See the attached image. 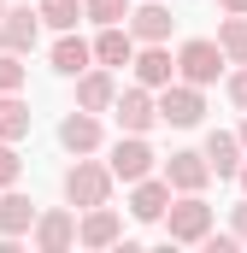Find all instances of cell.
Wrapping results in <instances>:
<instances>
[{
  "mask_svg": "<svg viewBox=\"0 0 247 253\" xmlns=\"http://www.w3.org/2000/svg\"><path fill=\"white\" fill-rule=\"evenodd\" d=\"M0 12H6V0H0Z\"/></svg>",
  "mask_w": 247,
  "mask_h": 253,
  "instance_id": "cell-32",
  "label": "cell"
},
{
  "mask_svg": "<svg viewBox=\"0 0 247 253\" xmlns=\"http://www.w3.org/2000/svg\"><path fill=\"white\" fill-rule=\"evenodd\" d=\"M59 141H65V153H94V147L106 141V129H100V112H82V106H77V112L59 124Z\"/></svg>",
  "mask_w": 247,
  "mask_h": 253,
  "instance_id": "cell-15",
  "label": "cell"
},
{
  "mask_svg": "<svg viewBox=\"0 0 247 253\" xmlns=\"http://www.w3.org/2000/svg\"><path fill=\"white\" fill-rule=\"evenodd\" d=\"M106 171H112V183H141V177H153V147H147V135H118Z\"/></svg>",
  "mask_w": 247,
  "mask_h": 253,
  "instance_id": "cell-5",
  "label": "cell"
},
{
  "mask_svg": "<svg viewBox=\"0 0 247 253\" xmlns=\"http://www.w3.org/2000/svg\"><path fill=\"white\" fill-rule=\"evenodd\" d=\"M236 183H242V194H247V159H242V171H236Z\"/></svg>",
  "mask_w": 247,
  "mask_h": 253,
  "instance_id": "cell-30",
  "label": "cell"
},
{
  "mask_svg": "<svg viewBox=\"0 0 247 253\" xmlns=\"http://www.w3.org/2000/svg\"><path fill=\"white\" fill-rule=\"evenodd\" d=\"M124 30H129L135 42H165V36H171V6H159V0H147V6H129Z\"/></svg>",
  "mask_w": 247,
  "mask_h": 253,
  "instance_id": "cell-16",
  "label": "cell"
},
{
  "mask_svg": "<svg viewBox=\"0 0 247 253\" xmlns=\"http://www.w3.org/2000/svg\"><path fill=\"white\" fill-rule=\"evenodd\" d=\"M200 153H206V165H212V177H218V183H230V177L242 171V153H247V147L236 141V129H212Z\"/></svg>",
  "mask_w": 247,
  "mask_h": 253,
  "instance_id": "cell-14",
  "label": "cell"
},
{
  "mask_svg": "<svg viewBox=\"0 0 247 253\" xmlns=\"http://www.w3.org/2000/svg\"><path fill=\"white\" fill-rule=\"evenodd\" d=\"M112 94H118V77H112L106 65L77 71V106H82V112H106V106H112Z\"/></svg>",
  "mask_w": 247,
  "mask_h": 253,
  "instance_id": "cell-13",
  "label": "cell"
},
{
  "mask_svg": "<svg viewBox=\"0 0 247 253\" xmlns=\"http://www.w3.org/2000/svg\"><path fill=\"white\" fill-rule=\"evenodd\" d=\"M18 171H24L18 147H12V141H0V189H18Z\"/></svg>",
  "mask_w": 247,
  "mask_h": 253,
  "instance_id": "cell-25",
  "label": "cell"
},
{
  "mask_svg": "<svg viewBox=\"0 0 247 253\" xmlns=\"http://www.w3.org/2000/svg\"><path fill=\"white\" fill-rule=\"evenodd\" d=\"M88 47H94V65L118 71V65H129V53H135V36H129L124 24H100V36H94Z\"/></svg>",
  "mask_w": 247,
  "mask_h": 253,
  "instance_id": "cell-17",
  "label": "cell"
},
{
  "mask_svg": "<svg viewBox=\"0 0 247 253\" xmlns=\"http://www.w3.org/2000/svg\"><path fill=\"white\" fill-rule=\"evenodd\" d=\"M218 6H224V12H247V0H218Z\"/></svg>",
  "mask_w": 247,
  "mask_h": 253,
  "instance_id": "cell-29",
  "label": "cell"
},
{
  "mask_svg": "<svg viewBox=\"0 0 247 253\" xmlns=\"http://www.w3.org/2000/svg\"><path fill=\"white\" fill-rule=\"evenodd\" d=\"M230 100L247 112V65H236V71H230Z\"/></svg>",
  "mask_w": 247,
  "mask_h": 253,
  "instance_id": "cell-26",
  "label": "cell"
},
{
  "mask_svg": "<svg viewBox=\"0 0 247 253\" xmlns=\"http://www.w3.org/2000/svg\"><path fill=\"white\" fill-rule=\"evenodd\" d=\"M165 183H171V194H200L206 183H212V165H206V153L177 147V153L165 159Z\"/></svg>",
  "mask_w": 247,
  "mask_h": 253,
  "instance_id": "cell-9",
  "label": "cell"
},
{
  "mask_svg": "<svg viewBox=\"0 0 247 253\" xmlns=\"http://www.w3.org/2000/svg\"><path fill=\"white\" fill-rule=\"evenodd\" d=\"M206 248H212V253H236L242 242H236V236H212V230H206Z\"/></svg>",
  "mask_w": 247,
  "mask_h": 253,
  "instance_id": "cell-28",
  "label": "cell"
},
{
  "mask_svg": "<svg viewBox=\"0 0 247 253\" xmlns=\"http://www.w3.org/2000/svg\"><path fill=\"white\" fill-rule=\"evenodd\" d=\"M112 118H118V129L124 135H147V129L159 124V112H153V88H124V94H112V106H106Z\"/></svg>",
  "mask_w": 247,
  "mask_h": 253,
  "instance_id": "cell-6",
  "label": "cell"
},
{
  "mask_svg": "<svg viewBox=\"0 0 247 253\" xmlns=\"http://www.w3.org/2000/svg\"><path fill=\"white\" fill-rule=\"evenodd\" d=\"M36 18L47 30H77L82 24V0H36Z\"/></svg>",
  "mask_w": 247,
  "mask_h": 253,
  "instance_id": "cell-21",
  "label": "cell"
},
{
  "mask_svg": "<svg viewBox=\"0 0 247 253\" xmlns=\"http://www.w3.org/2000/svg\"><path fill=\"white\" fill-rule=\"evenodd\" d=\"M129 71H135V83H141V88H165V83L177 77V59H171V47H165V42H135Z\"/></svg>",
  "mask_w": 247,
  "mask_h": 253,
  "instance_id": "cell-8",
  "label": "cell"
},
{
  "mask_svg": "<svg viewBox=\"0 0 247 253\" xmlns=\"http://www.w3.org/2000/svg\"><path fill=\"white\" fill-rule=\"evenodd\" d=\"M230 236H236V242H247V200H236V206H230Z\"/></svg>",
  "mask_w": 247,
  "mask_h": 253,
  "instance_id": "cell-27",
  "label": "cell"
},
{
  "mask_svg": "<svg viewBox=\"0 0 247 253\" xmlns=\"http://www.w3.org/2000/svg\"><path fill=\"white\" fill-rule=\"evenodd\" d=\"M36 36H41L36 6H6V12H0V47H6V53H30Z\"/></svg>",
  "mask_w": 247,
  "mask_h": 253,
  "instance_id": "cell-11",
  "label": "cell"
},
{
  "mask_svg": "<svg viewBox=\"0 0 247 253\" xmlns=\"http://www.w3.org/2000/svg\"><path fill=\"white\" fill-rule=\"evenodd\" d=\"M94 65V47L77 36V30H59V42H53V71L59 77H77V71H88Z\"/></svg>",
  "mask_w": 247,
  "mask_h": 253,
  "instance_id": "cell-19",
  "label": "cell"
},
{
  "mask_svg": "<svg viewBox=\"0 0 247 253\" xmlns=\"http://www.w3.org/2000/svg\"><path fill=\"white\" fill-rule=\"evenodd\" d=\"M218 47H224L230 65H247V12H224V24H218Z\"/></svg>",
  "mask_w": 247,
  "mask_h": 253,
  "instance_id": "cell-20",
  "label": "cell"
},
{
  "mask_svg": "<svg viewBox=\"0 0 247 253\" xmlns=\"http://www.w3.org/2000/svg\"><path fill=\"white\" fill-rule=\"evenodd\" d=\"M36 200L30 194H18V189H6L0 194V236H30V224H36Z\"/></svg>",
  "mask_w": 247,
  "mask_h": 253,
  "instance_id": "cell-18",
  "label": "cell"
},
{
  "mask_svg": "<svg viewBox=\"0 0 247 253\" xmlns=\"http://www.w3.org/2000/svg\"><path fill=\"white\" fill-rule=\"evenodd\" d=\"M165 236L171 242H206V230H212V206L200 200V194H171V206H165Z\"/></svg>",
  "mask_w": 247,
  "mask_h": 253,
  "instance_id": "cell-3",
  "label": "cell"
},
{
  "mask_svg": "<svg viewBox=\"0 0 247 253\" xmlns=\"http://www.w3.org/2000/svg\"><path fill=\"white\" fill-rule=\"evenodd\" d=\"M30 242H36V253H65L71 242H77V212H65V206L36 212V224H30Z\"/></svg>",
  "mask_w": 247,
  "mask_h": 253,
  "instance_id": "cell-7",
  "label": "cell"
},
{
  "mask_svg": "<svg viewBox=\"0 0 247 253\" xmlns=\"http://www.w3.org/2000/svg\"><path fill=\"white\" fill-rule=\"evenodd\" d=\"M30 135V106L18 94H0V141H24Z\"/></svg>",
  "mask_w": 247,
  "mask_h": 253,
  "instance_id": "cell-22",
  "label": "cell"
},
{
  "mask_svg": "<svg viewBox=\"0 0 247 253\" xmlns=\"http://www.w3.org/2000/svg\"><path fill=\"white\" fill-rule=\"evenodd\" d=\"M65 200H71L77 212H82V206H100V200H112V171L77 153V165L65 171Z\"/></svg>",
  "mask_w": 247,
  "mask_h": 253,
  "instance_id": "cell-4",
  "label": "cell"
},
{
  "mask_svg": "<svg viewBox=\"0 0 247 253\" xmlns=\"http://www.w3.org/2000/svg\"><path fill=\"white\" fill-rule=\"evenodd\" d=\"M18 88H24V53L0 47V94H18Z\"/></svg>",
  "mask_w": 247,
  "mask_h": 253,
  "instance_id": "cell-24",
  "label": "cell"
},
{
  "mask_svg": "<svg viewBox=\"0 0 247 253\" xmlns=\"http://www.w3.org/2000/svg\"><path fill=\"white\" fill-rule=\"evenodd\" d=\"M82 18H94V24H124V18H129V0H82Z\"/></svg>",
  "mask_w": 247,
  "mask_h": 253,
  "instance_id": "cell-23",
  "label": "cell"
},
{
  "mask_svg": "<svg viewBox=\"0 0 247 253\" xmlns=\"http://www.w3.org/2000/svg\"><path fill=\"white\" fill-rule=\"evenodd\" d=\"M224 65H230V59H224V47H218V42L194 36V42H183V47H177V83H194V88H212Z\"/></svg>",
  "mask_w": 247,
  "mask_h": 253,
  "instance_id": "cell-2",
  "label": "cell"
},
{
  "mask_svg": "<svg viewBox=\"0 0 247 253\" xmlns=\"http://www.w3.org/2000/svg\"><path fill=\"white\" fill-rule=\"evenodd\" d=\"M153 112H159V124H171V129H194L206 118V88L171 77L165 88H153Z\"/></svg>",
  "mask_w": 247,
  "mask_h": 253,
  "instance_id": "cell-1",
  "label": "cell"
},
{
  "mask_svg": "<svg viewBox=\"0 0 247 253\" xmlns=\"http://www.w3.org/2000/svg\"><path fill=\"white\" fill-rule=\"evenodd\" d=\"M165 206H171V183H165V177H141V183H129V218H135V224H159Z\"/></svg>",
  "mask_w": 247,
  "mask_h": 253,
  "instance_id": "cell-12",
  "label": "cell"
},
{
  "mask_svg": "<svg viewBox=\"0 0 247 253\" xmlns=\"http://www.w3.org/2000/svg\"><path fill=\"white\" fill-rule=\"evenodd\" d=\"M236 141H242V147H247V118H242V129H236Z\"/></svg>",
  "mask_w": 247,
  "mask_h": 253,
  "instance_id": "cell-31",
  "label": "cell"
},
{
  "mask_svg": "<svg viewBox=\"0 0 247 253\" xmlns=\"http://www.w3.org/2000/svg\"><path fill=\"white\" fill-rule=\"evenodd\" d=\"M77 242H82V248H118V242H124V218L106 206V200H100V206H82Z\"/></svg>",
  "mask_w": 247,
  "mask_h": 253,
  "instance_id": "cell-10",
  "label": "cell"
}]
</instances>
